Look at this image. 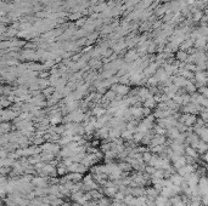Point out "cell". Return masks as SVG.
<instances>
[{"label":"cell","instance_id":"cell-21","mask_svg":"<svg viewBox=\"0 0 208 206\" xmlns=\"http://www.w3.org/2000/svg\"><path fill=\"white\" fill-rule=\"evenodd\" d=\"M61 206H71V205H69V204H68V202H63V204H62V205H61Z\"/></svg>","mask_w":208,"mask_h":206},{"label":"cell","instance_id":"cell-20","mask_svg":"<svg viewBox=\"0 0 208 206\" xmlns=\"http://www.w3.org/2000/svg\"><path fill=\"white\" fill-rule=\"evenodd\" d=\"M203 159H204V160H206V161L208 163V152H207L206 154H203Z\"/></svg>","mask_w":208,"mask_h":206},{"label":"cell","instance_id":"cell-15","mask_svg":"<svg viewBox=\"0 0 208 206\" xmlns=\"http://www.w3.org/2000/svg\"><path fill=\"white\" fill-rule=\"evenodd\" d=\"M104 113H105V109H102V108H95L94 109V114L98 118H101L104 115Z\"/></svg>","mask_w":208,"mask_h":206},{"label":"cell","instance_id":"cell-1","mask_svg":"<svg viewBox=\"0 0 208 206\" xmlns=\"http://www.w3.org/2000/svg\"><path fill=\"white\" fill-rule=\"evenodd\" d=\"M180 123H184L186 126H192L197 123V119L195 115H192V114H186V115H182L181 119H180Z\"/></svg>","mask_w":208,"mask_h":206},{"label":"cell","instance_id":"cell-14","mask_svg":"<svg viewBox=\"0 0 208 206\" xmlns=\"http://www.w3.org/2000/svg\"><path fill=\"white\" fill-rule=\"evenodd\" d=\"M145 171H146V173H149V175H153L156 171H157V169L156 167H153V166H151V165H146V167H145Z\"/></svg>","mask_w":208,"mask_h":206},{"label":"cell","instance_id":"cell-4","mask_svg":"<svg viewBox=\"0 0 208 206\" xmlns=\"http://www.w3.org/2000/svg\"><path fill=\"white\" fill-rule=\"evenodd\" d=\"M170 179H172V182L174 183L175 186H181V183L185 181V179H184V177H182L181 175H179L178 172L173 173V175L170 176Z\"/></svg>","mask_w":208,"mask_h":206},{"label":"cell","instance_id":"cell-12","mask_svg":"<svg viewBox=\"0 0 208 206\" xmlns=\"http://www.w3.org/2000/svg\"><path fill=\"white\" fill-rule=\"evenodd\" d=\"M155 131H156V135H159V136H163V135L167 133V129L162 127V126H159V125H156V126H155Z\"/></svg>","mask_w":208,"mask_h":206},{"label":"cell","instance_id":"cell-2","mask_svg":"<svg viewBox=\"0 0 208 206\" xmlns=\"http://www.w3.org/2000/svg\"><path fill=\"white\" fill-rule=\"evenodd\" d=\"M118 190H119L118 187H105L104 194H105L107 198H114Z\"/></svg>","mask_w":208,"mask_h":206},{"label":"cell","instance_id":"cell-10","mask_svg":"<svg viewBox=\"0 0 208 206\" xmlns=\"http://www.w3.org/2000/svg\"><path fill=\"white\" fill-rule=\"evenodd\" d=\"M146 195L157 198V196L159 195V190H157L155 187H153V188H147V189H146Z\"/></svg>","mask_w":208,"mask_h":206},{"label":"cell","instance_id":"cell-7","mask_svg":"<svg viewBox=\"0 0 208 206\" xmlns=\"http://www.w3.org/2000/svg\"><path fill=\"white\" fill-rule=\"evenodd\" d=\"M57 169V176H60V177H63V176H66V175H68V167L67 166H65L62 163L61 164H59V166L56 167Z\"/></svg>","mask_w":208,"mask_h":206},{"label":"cell","instance_id":"cell-8","mask_svg":"<svg viewBox=\"0 0 208 206\" xmlns=\"http://www.w3.org/2000/svg\"><path fill=\"white\" fill-rule=\"evenodd\" d=\"M121 137L123 140H131V138H134V132L133 131H130V130H124V131H122V135H121Z\"/></svg>","mask_w":208,"mask_h":206},{"label":"cell","instance_id":"cell-13","mask_svg":"<svg viewBox=\"0 0 208 206\" xmlns=\"http://www.w3.org/2000/svg\"><path fill=\"white\" fill-rule=\"evenodd\" d=\"M152 156H153V155H152L150 152H147V150L143 153V160H144V161H145L146 164H149V161L152 159Z\"/></svg>","mask_w":208,"mask_h":206},{"label":"cell","instance_id":"cell-16","mask_svg":"<svg viewBox=\"0 0 208 206\" xmlns=\"http://www.w3.org/2000/svg\"><path fill=\"white\" fill-rule=\"evenodd\" d=\"M2 132H3V135H5L6 132H10V125H8L6 123H3L2 124Z\"/></svg>","mask_w":208,"mask_h":206},{"label":"cell","instance_id":"cell-19","mask_svg":"<svg viewBox=\"0 0 208 206\" xmlns=\"http://www.w3.org/2000/svg\"><path fill=\"white\" fill-rule=\"evenodd\" d=\"M188 90H189V91H195V87H194L191 84H188Z\"/></svg>","mask_w":208,"mask_h":206},{"label":"cell","instance_id":"cell-18","mask_svg":"<svg viewBox=\"0 0 208 206\" xmlns=\"http://www.w3.org/2000/svg\"><path fill=\"white\" fill-rule=\"evenodd\" d=\"M114 94L113 92H108V94H106V98H110V100H112V98H114Z\"/></svg>","mask_w":208,"mask_h":206},{"label":"cell","instance_id":"cell-3","mask_svg":"<svg viewBox=\"0 0 208 206\" xmlns=\"http://www.w3.org/2000/svg\"><path fill=\"white\" fill-rule=\"evenodd\" d=\"M180 131L176 129V127H170V129H168L167 130V135H168V137L170 140H176L178 137L180 136Z\"/></svg>","mask_w":208,"mask_h":206},{"label":"cell","instance_id":"cell-9","mask_svg":"<svg viewBox=\"0 0 208 206\" xmlns=\"http://www.w3.org/2000/svg\"><path fill=\"white\" fill-rule=\"evenodd\" d=\"M130 113L133 117L139 118V117L144 115V108H133V109H130Z\"/></svg>","mask_w":208,"mask_h":206},{"label":"cell","instance_id":"cell-17","mask_svg":"<svg viewBox=\"0 0 208 206\" xmlns=\"http://www.w3.org/2000/svg\"><path fill=\"white\" fill-rule=\"evenodd\" d=\"M116 90L118 91V94H119V95H125V94L128 92V88H127V87H123V86L116 87Z\"/></svg>","mask_w":208,"mask_h":206},{"label":"cell","instance_id":"cell-5","mask_svg":"<svg viewBox=\"0 0 208 206\" xmlns=\"http://www.w3.org/2000/svg\"><path fill=\"white\" fill-rule=\"evenodd\" d=\"M197 152H198V154H206L208 152V142L201 140L197 146Z\"/></svg>","mask_w":208,"mask_h":206},{"label":"cell","instance_id":"cell-11","mask_svg":"<svg viewBox=\"0 0 208 206\" xmlns=\"http://www.w3.org/2000/svg\"><path fill=\"white\" fill-rule=\"evenodd\" d=\"M156 106V98H153V97H150V98H147L146 101H145V107L146 108H153Z\"/></svg>","mask_w":208,"mask_h":206},{"label":"cell","instance_id":"cell-6","mask_svg":"<svg viewBox=\"0 0 208 206\" xmlns=\"http://www.w3.org/2000/svg\"><path fill=\"white\" fill-rule=\"evenodd\" d=\"M185 155H188V156H191V158H197L198 156V152L197 149L192 148L191 146H188V147H185Z\"/></svg>","mask_w":208,"mask_h":206}]
</instances>
